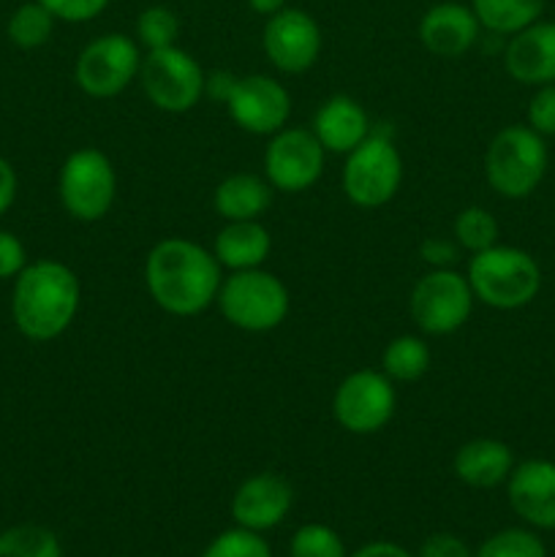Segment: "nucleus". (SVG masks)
<instances>
[{"instance_id":"obj_1","label":"nucleus","mask_w":555,"mask_h":557,"mask_svg":"<svg viewBox=\"0 0 555 557\" xmlns=\"http://www.w3.org/2000/svg\"><path fill=\"white\" fill-rule=\"evenodd\" d=\"M223 267L210 248L188 237H163L145 259V286L152 302L174 319H194L215 305Z\"/></svg>"},{"instance_id":"obj_34","label":"nucleus","mask_w":555,"mask_h":557,"mask_svg":"<svg viewBox=\"0 0 555 557\" xmlns=\"http://www.w3.org/2000/svg\"><path fill=\"white\" fill-rule=\"evenodd\" d=\"M460 245L455 237H428L419 245V259L430 267V270H452L460 261Z\"/></svg>"},{"instance_id":"obj_37","label":"nucleus","mask_w":555,"mask_h":557,"mask_svg":"<svg viewBox=\"0 0 555 557\" xmlns=\"http://www.w3.org/2000/svg\"><path fill=\"white\" fill-rule=\"evenodd\" d=\"M16 194H20V177L9 158L0 156V218L14 207Z\"/></svg>"},{"instance_id":"obj_17","label":"nucleus","mask_w":555,"mask_h":557,"mask_svg":"<svg viewBox=\"0 0 555 557\" xmlns=\"http://www.w3.org/2000/svg\"><path fill=\"white\" fill-rule=\"evenodd\" d=\"M419 44L428 49L435 58H462L466 52H471L479 41V25L477 14H473L471 5L455 3V0H446V3L430 5L428 11L419 20Z\"/></svg>"},{"instance_id":"obj_2","label":"nucleus","mask_w":555,"mask_h":557,"mask_svg":"<svg viewBox=\"0 0 555 557\" xmlns=\"http://www.w3.org/2000/svg\"><path fill=\"white\" fill-rule=\"evenodd\" d=\"M11 283V321L25 341L52 343L74 326L82 310V281L65 261H27Z\"/></svg>"},{"instance_id":"obj_4","label":"nucleus","mask_w":555,"mask_h":557,"mask_svg":"<svg viewBox=\"0 0 555 557\" xmlns=\"http://www.w3.org/2000/svg\"><path fill=\"white\" fill-rule=\"evenodd\" d=\"M215 308L234 330L248 332V335H264V332L278 330L288 319L292 294L281 277L267 272L264 267H256V270L223 275Z\"/></svg>"},{"instance_id":"obj_12","label":"nucleus","mask_w":555,"mask_h":557,"mask_svg":"<svg viewBox=\"0 0 555 557\" xmlns=\"http://www.w3.org/2000/svg\"><path fill=\"white\" fill-rule=\"evenodd\" d=\"M324 166L326 150L310 128L286 125L267 139L261 169L275 194H305L319 183Z\"/></svg>"},{"instance_id":"obj_36","label":"nucleus","mask_w":555,"mask_h":557,"mask_svg":"<svg viewBox=\"0 0 555 557\" xmlns=\"http://www.w3.org/2000/svg\"><path fill=\"white\" fill-rule=\"evenodd\" d=\"M417 557H473V549L455 533H433L424 539Z\"/></svg>"},{"instance_id":"obj_19","label":"nucleus","mask_w":555,"mask_h":557,"mask_svg":"<svg viewBox=\"0 0 555 557\" xmlns=\"http://www.w3.org/2000/svg\"><path fill=\"white\" fill-rule=\"evenodd\" d=\"M310 131H313V136L326 152L348 156L354 147L368 139L373 123H370V114L365 112L357 98L337 92V96H330L316 109L313 120H310Z\"/></svg>"},{"instance_id":"obj_25","label":"nucleus","mask_w":555,"mask_h":557,"mask_svg":"<svg viewBox=\"0 0 555 557\" xmlns=\"http://www.w3.org/2000/svg\"><path fill=\"white\" fill-rule=\"evenodd\" d=\"M54 22L58 20L38 0H27L11 11L9 22H5V36L16 49L33 52V49L47 47L54 33Z\"/></svg>"},{"instance_id":"obj_10","label":"nucleus","mask_w":555,"mask_h":557,"mask_svg":"<svg viewBox=\"0 0 555 557\" xmlns=\"http://www.w3.org/2000/svg\"><path fill=\"white\" fill-rule=\"evenodd\" d=\"M145 49L125 33H103L82 47L74 63V82L85 96L118 98L139 79Z\"/></svg>"},{"instance_id":"obj_15","label":"nucleus","mask_w":555,"mask_h":557,"mask_svg":"<svg viewBox=\"0 0 555 557\" xmlns=\"http://www.w3.org/2000/svg\"><path fill=\"white\" fill-rule=\"evenodd\" d=\"M294 506V487L283 473L261 471L245 479L232 495V520L237 528L267 533L281 525Z\"/></svg>"},{"instance_id":"obj_27","label":"nucleus","mask_w":555,"mask_h":557,"mask_svg":"<svg viewBox=\"0 0 555 557\" xmlns=\"http://www.w3.org/2000/svg\"><path fill=\"white\" fill-rule=\"evenodd\" d=\"M0 557H63V547L58 533L27 522L0 533Z\"/></svg>"},{"instance_id":"obj_16","label":"nucleus","mask_w":555,"mask_h":557,"mask_svg":"<svg viewBox=\"0 0 555 557\" xmlns=\"http://www.w3.org/2000/svg\"><path fill=\"white\" fill-rule=\"evenodd\" d=\"M511 511L536 531H555V462L531 457L511 468L506 479Z\"/></svg>"},{"instance_id":"obj_11","label":"nucleus","mask_w":555,"mask_h":557,"mask_svg":"<svg viewBox=\"0 0 555 557\" xmlns=\"http://www.w3.org/2000/svg\"><path fill=\"white\" fill-rule=\"evenodd\" d=\"M395 381L375 368L348 373L332 395V419L351 435H375L395 419Z\"/></svg>"},{"instance_id":"obj_21","label":"nucleus","mask_w":555,"mask_h":557,"mask_svg":"<svg viewBox=\"0 0 555 557\" xmlns=\"http://www.w3.org/2000/svg\"><path fill=\"white\" fill-rule=\"evenodd\" d=\"M210 250L226 272L256 270L270 259L272 234L261 221H226Z\"/></svg>"},{"instance_id":"obj_9","label":"nucleus","mask_w":555,"mask_h":557,"mask_svg":"<svg viewBox=\"0 0 555 557\" xmlns=\"http://www.w3.org/2000/svg\"><path fill=\"white\" fill-rule=\"evenodd\" d=\"M141 92L147 101L166 114H185L205 98L207 71L183 47H166L145 52L139 69Z\"/></svg>"},{"instance_id":"obj_29","label":"nucleus","mask_w":555,"mask_h":557,"mask_svg":"<svg viewBox=\"0 0 555 557\" xmlns=\"http://www.w3.org/2000/svg\"><path fill=\"white\" fill-rule=\"evenodd\" d=\"M473 557H547V547L528 528H504L484 539Z\"/></svg>"},{"instance_id":"obj_14","label":"nucleus","mask_w":555,"mask_h":557,"mask_svg":"<svg viewBox=\"0 0 555 557\" xmlns=\"http://www.w3.org/2000/svg\"><path fill=\"white\" fill-rule=\"evenodd\" d=\"M261 49L272 69L299 76L319 63L324 36H321L319 22L308 11L286 5L278 14L267 16L264 30H261Z\"/></svg>"},{"instance_id":"obj_18","label":"nucleus","mask_w":555,"mask_h":557,"mask_svg":"<svg viewBox=\"0 0 555 557\" xmlns=\"http://www.w3.org/2000/svg\"><path fill=\"white\" fill-rule=\"evenodd\" d=\"M504 69L520 85H555V22L536 20L509 36L504 49Z\"/></svg>"},{"instance_id":"obj_40","label":"nucleus","mask_w":555,"mask_h":557,"mask_svg":"<svg viewBox=\"0 0 555 557\" xmlns=\"http://www.w3.org/2000/svg\"><path fill=\"white\" fill-rule=\"evenodd\" d=\"M248 9L259 16H272L281 9H286V0H245Z\"/></svg>"},{"instance_id":"obj_32","label":"nucleus","mask_w":555,"mask_h":557,"mask_svg":"<svg viewBox=\"0 0 555 557\" xmlns=\"http://www.w3.org/2000/svg\"><path fill=\"white\" fill-rule=\"evenodd\" d=\"M49 14L58 22H69V25H82V22H92L107 11L109 0H38Z\"/></svg>"},{"instance_id":"obj_23","label":"nucleus","mask_w":555,"mask_h":557,"mask_svg":"<svg viewBox=\"0 0 555 557\" xmlns=\"http://www.w3.org/2000/svg\"><path fill=\"white\" fill-rule=\"evenodd\" d=\"M547 0H471L479 25L495 36H515L522 27L542 20Z\"/></svg>"},{"instance_id":"obj_6","label":"nucleus","mask_w":555,"mask_h":557,"mask_svg":"<svg viewBox=\"0 0 555 557\" xmlns=\"http://www.w3.org/2000/svg\"><path fill=\"white\" fill-rule=\"evenodd\" d=\"M341 185L346 199L359 210H379L395 199L403 185V156L390 128L373 125L368 139L348 152Z\"/></svg>"},{"instance_id":"obj_39","label":"nucleus","mask_w":555,"mask_h":557,"mask_svg":"<svg viewBox=\"0 0 555 557\" xmlns=\"http://www.w3.org/2000/svg\"><path fill=\"white\" fill-rule=\"evenodd\" d=\"M234 79H237V76H234V74H229V71H212V74H207L205 96H210L212 101L223 103V101H226L229 90H232Z\"/></svg>"},{"instance_id":"obj_38","label":"nucleus","mask_w":555,"mask_h":557,"mask_svg":"<svg viewBox=\"0 0 555 557\" xmlns=\"http://www.w3.org/2000/svg\"><path fill=\"white\" fill-rule=\"evenodd\" d=\"M348 557H414L403 544L386 542V539H379V542H368L359 549H354Z\"/></svg>"},{"instance_id":"obj_35","label":"nucleus","mask_w":555,"mask_h":557,"mask_svg":"<svg viewBox=\"0 0 555 557\" xmlns=\"http://www.w3.org/2000/svg\"><path fill=\"white\" fill-rule=\"evenodd\" d=\"M25 243L9 228H0V281H14L27 264Z\"/></svg>"},{"instance_id":"obj_24","label":"nucleus","mask_w":555,"mask_h":557,"mask_svg":"<svg viewBox=\"0 0 555 557\" xmlns=\"http://www.w3.org/2000/svg\"><path fill=\"white\" fill-rule=\"evenodd\" d=\"M433 362L428 341L422 335H397L381 351V370L395 384H414L424 379Z\"/></svg>"},{"instance_id":"obj_5","label":"nucleus","mask_w":555,"mask_h":557,"mask_svg":"<svg viewBox=\"0 0 555 557\" xmlns=\"http://www.w3.org/2000/svg\"><path fill=\"white\" fill-rule=\"evenodd\" d=\"M544 136L528 125H506L484 150V180L504 199H528L547 174Z\"/></svg>"},{"instance_id":"obj_8","label":"nucleus","mask_w":555,"mask_h":557,"mask_svg":"<svg viewBox=\"0 0 555 557\" xmlns=\"http://www.w3.org/2000/svg\"><path fill=\"white\" fill-rule=\"evenodd\" d=\"M477 297L466 272L428 270L411 288L408 313L424 337H446L460 332L473 313Z\"/></svg>"},{"instance_id":"obj_7","label":"nucleus","mask_w":555,"mask_h":557,"mask_svg":"<svg viewBox=\"0 0 555 557\" xmlns=\"http://www.w3.org/2000/svg\"><path fill=\"white\" fill-rule=\"evenodd\" d=\"M58 199L74 221H103L118 199V172L112 158L98 147L69 152L58 172Z\"/></svg>"},{"instance_id":"obj_20","label":"nucleus","mask_w":555,"mask_h":557,"mask_svg":"<svg viewBox=\"0 0 555 557\" xmlns=\"http://www.w3.org/2000/svg\"><path fill=\"white\" fill-rule=\"evenodd\" d=\"M515 466V451L498 438H471L452 457V473L471 490L501 487Z\"/></svg>"},{"instance_id":"obj_30","label":"nucleus","mask_w":555,"mask_h":557,"mask_svg":"<svg viewBox=\"0 0 555 557\" xmlns=\"http://www.w3.org/2000/svg\"><path fill=\"white\" fill-rule=\"evenodd\" d=\"M288 557H348V549L335 528L305 522L288 542Z\"/></svg>"},{"instance_id":"obj_33","label":"nucleus","mask_w":555,"mask_h":557,"mask_svg":"<svg viewBox=\"0 0 555 557\" xmlns=\"http://www.w3.org/2000/svg\"><path fill=\"white\" fill-rule=\"evenodd\" d=\"M528 128L539 136H555V85L536 87V92L528 101Z\"/></svg>"},{"instance_id":"obj_31","label":"nucleus","mask_w":555,"mask_h":557,"mask_svg":"<svg viewBox=\"0 0 555 557\" xmlns=\"http://www.w3.org/2000/svg\"><path fill=\"white\" fill-rule=\"evenodd\" d=\"M199 557H272V549L267 544L264 533H254L234 525L229 531L218 533Z\"/></svg>"},{"instance_id":"obj_28","label":"nucleus","mask_w":555,"mask_h":557,"mask_svg":"<svg viewBox=\"0 0 555 557\" xmlns=\"http://www.w3.org/2000/svg\"><path fill=\"white\" fill-rule=\"evenodd\" d=\"M180 38V20L166 5H147L136 16V41L145 52L174 47Z\"/></svg>"},{"instance_id":"obj_26","label":"nucleus","mask_w":555,"mask_h":557,"mask_svg":"<svg viewBox=\"0 0 555 557\" xmlns=\"http://www.w3.org/2000/svg\"><path fill=\"white\" fill-rule=\"evenodd\" d=\"M498 234L501 226L498 221H495V215L479 205L462 207L455 215V221H452V237L460 245L462 253L468 256L493 248V245L498 243Z\"/></svg>"},{"instance_id":"obj_3","label":"nucleus","mask_w":555,"mask_h":557,"mask_svg":"<svg viewBox=\"0 0 555 557\" xmlns=\"http://www.w3.org/2000/svg\"><path fill=\"white\" fill-rule=\"evenodd\" d=\"M466 277L477 302L493 310H520L536 299L542 270L528 250L495 243L468 259Z\"/></svg>"},{"instance_id":"obj_22","label":"nucleus","mask_w":555,"mask_h":557,"mask_svg":"<svg viewBox=\"0 0 555 557\" xmlns=\"http://www.w3.org/2000/svg\"><path fill=\"white\" fill-rule=\"evenodd\" d=\"M275 188L264 174L234 172L226 174L212 190V207L223 221H261L272 207Z\"/></svg>"},{"instance_id":"obj_13","label":"nucleus","mask_w":555,"mask_h":557,"mask_svg":"<svg viewBox=\"0 0 555 557\" xmlns=\"http://www.w3.org/2000/svg\"><path fill=\"white\" fill-rule=\"evenodd\" d=\"M223 109L239 131L270 139L288 125L292 92L270 74H245L234 79Z\"/></svg>"}]
</instances>
